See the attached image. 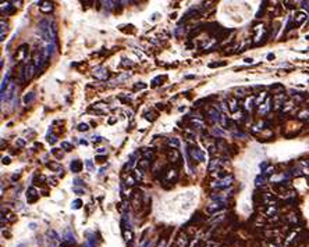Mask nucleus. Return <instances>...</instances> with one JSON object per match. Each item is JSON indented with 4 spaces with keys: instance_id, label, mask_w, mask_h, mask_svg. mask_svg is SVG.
Wrapping results in <instances>:
<instances>
[{
    "instance_id": "1",
    "label": "nucleus",
    "mask_w": 309,
    "mask_h": 247,
    "mask_svg": "<svg viewBox=\"0 0 309 247\" xmlns=\"http://www.w3.org/2000/svg\"><path fill=\"white\" fill-rule=\"evenodd\" d=\"M189 156L194 158V160H198V161H205V154L202 153V151L199 150V149H197V147H192V149H189L188 150Z\"/></svg>"
},
{
    "instance_id": "2",
    "label": "nucleus",
    "mask_w": 309,
    "mask_h": 247,
    "mask_svg": "<svg viewBox=\"0 0 309 247\" xmlns=\"http://www.w3.org/2000/svg\"><path fill=\"white\" fill-rule=\"evenodd\" d=\"M38 199H39V193L36 192V189L35 187H29L27 190V200H28V203H35Z\"/></svg>"
},
{
    "instance_id": "3",
    "label": "nucleus",
    "mask_w": 309,
    "mask_h": 247,
    "mask_svg": "<svg viewBox=\"0 0 309 247\" xmlns=\"http://www.w3.org/2000/svg\"><path fill=\"white\" fill-rule=\"evenodd\" d=\"M231 181H233V178L231 176H225L224 179H222V181H217L216 183H213V186L215 187H217V189H223V187H227V186H230L231 185Z\"/></svg>"
},
{
    "instance_id": "4",
    "label": "nucleus",
    "mask_w": 309,
    "mask_h": 247,
    "mask_svg": "<svg viewBox=\"0 0 309 247\" xmlns=\"http://www.w3.org/2000/svg\"><path fill=\"white\" fill-rule=\"evenodd\" d=\"M70 168H71V171L73 172H80L81 169H82V162L80 161V160H73L71 161V164H70Z\"/></svg>"
},
{
    "instance_id": "5",
    "label": "nucleus",
    "mask_w": 309,
    "mask_h": 247,
    "mask_svg": "<svg viewBox=\"0 0 309 247\" xmlns=\"http://www.w3.org/2000/svg\"><path fill=\"white\" fill-rule=\"evenodd\" d=\"M93 75L96 76V78H99V79H106L109 74H107V69L100 67V68H98L96 71H93Z\"/></svg>"
},
{
    "instance_id": "6",
    "label": "nucleus",
    "mask_w": 309,
    "mask_h": 247,
    "mask_svg": "<svg viewBox=\"0 0 309 247\" xmlns=\"http://www.w3.org/2000/svg\"><path fill=\"white\" fill-rule=\"evenodd\" d=\"M223 207V204L222 203H212V204H209L207 205V208H206V211L209 212V214H213V212H216V211H219L220 208Z\"/></svg>"
},
{
    "instance_id": "7",
    "label": "nucleus",
    "mask_w": 309,
    "mask_h": 247,
    "mask_svg": "<svg viewBox=\"0 0 309 247\" xmlns=\"http://www.w3.org/2000/svg\"><path fill=\"white\" fill-rule=\"evenodd\" d=\"M33 75V65H25L24 67V78L25 79H31Z\"/></svg>"
},
{
    "instance_id": "8",
    "label": "nucleus",
    "mask_w": 309,
    "mask_h": 247,
    "mask_svg": "<svg viewBox=\"0 0 309 247\" xmlns=\"http://www.w3.org/2000/svg\"><path fill=\"white\" fill-rule=\"evenodd\" d=\"M38 6H39V8L42 11H43V13H50L52 11V4L50 3H47V2H39V3H38Z\"/></svg>"
},
{
    "instance_id": "9",
    "label": "nucleus",
    "mask_w": 309,
    "mask_h": 247,
    "mask_svg": "<svg viewBox=\"0 0 309 247\" xmlns=\"http://www.w3.org/2000/svg\"><path fill=\"white\" fill-rule=\"evenodd\" d=\"M177 171L175 169H169L167 172H166V182H169V181H175L177 179Z\"/></svg>"
},
{
    "instance_id": "10",
    "label": "nucleus",
    "mask_w": 309,
    "mask_h": 247,
    "mask_svg": "<svg viewBox=\"0 0 309 247\" xmlns=\"http://www.w3.org/2000/svg\"><path fill=\"white\" fill-rule=\"evenodd\" d=\"M33 99H35V93H33V92H29V93H27L25 96H24V104L32 103Z\"/></svg>"
},
{
    "instance_id": "11",
    "label": "nucleus",
    "mask_w": 309,
    "mask_h": 247,
    "mask_svg": "<svg viewBox=\"0 0 309 247\" xmlns=\"http://www.w3.org/2000/svg\"><path fill=\"white\" fill-rule=\"evenodd\" d=\"M305 18H306L305 13H298V14H297V17H295V24H297V25L302 24V22L305 21Z\"/></svg>"
},
{
    "instance_id": "12",
    "label": "nucleus",
    "mask_w": 309,
    "mask_h": 247,
    "mask_svg": "<svg viewBox=\"0 0 309 247\" xmlns=\"http://www.w3.org/2000/svg\"><path fill=\"white\" fill-rule=\"evenodd\" d=\"M169 156H170V158H171V161H178L180 160V153H178L177 150H170V153H169Z\"/></svg>"
},
{
    "instance_id": "13",
    "label": "nucleus",
    "mask_w": 309,
    "mask_h": 247,
    "mask_svg": "<svg viewBox=\"0 0 309 247\" xmlns=\"http://www.w3.org/2000/svg\"><path fill=\"white\" fill-rule=\"evenodd\" d=\"M25 54H27V46L25 45H22V46L18 49V56H17V58H18V60H22Z\"/></svg>"
},
{
    "instance_id": "14",
    "label": "nucleus",
    "mask_w": 309,
    "mask_h": 247,
    "mask_svg": "<svg viewBox=\"0 0 309 247\" xmlns=\"http://www.w3.org/2000/svg\"><path fill=\"white\" fill-rule=\"evenodd\" d=\"M47 167H49V168H52V169H55L56 172H60V171L63 172V167H61V165H58L57 162H49V164H47Z\"/></svg>"
},
{
    "instance_id": "15",
    "label": "nucleus",
    "mask_w": 309,
    "mask_h": 247,
    "mask_svg": "<svg viewBox=\"0 0 309 247\" xmlns=\"http://www.w3.org/2000/svg\"><path fill=\"white\" fill-rule=\"evenodd\" d=\"M219 167H220V161H219V160H213V161L210 162V165H209V171H215Z\"/></svg>"
},
{
    "instance_id": "16",
    "label": "nucleus",
    "mask_w": 309,
    "mask_h": 247,
    "mask_svg": "<svg viewBox=\"0 0 309 247\" xmlns=\"http://www.w3.org/2000/svg\"><path fill=\"white\" fill-rule=\"evenodd\" d=\"M82 207V201L80 200V199H77V200L73 201V204H71V208H74V210H78V208Z\"/></svg>"
},
{
    "instance_id": "17",
    "label": "nucleus",
    "mask_w": 309,
    "mask_h": 247,
    "mask_svg": "<svg viewBox=\"0 0 309 247\" xmlns=\"http://www.w3.org/2000/svg\"><path fill=\"white\" fill-rule=\"evenodd\" d=\"M191 124L194 125V128H198V129H202V128H203V122H202V121H198V119H194Z\"/></svg>"
},
{
    "instance_id": "18",
    "label": "nucleus",
    "mask_w": 309,
    "mask_h": 247,
    "mask_svg": "<svg viewBox=\"0 0 309 247\" xmlns=\"http://www.w3.org/2000/svg\"><path fill=\"white\" fill-rule=\"evenodd\" d=\"M85 165H87V168H88V171H89V172H93L95 171L93 162H92L91 160H87V161H85Z\"/></svg>"
},
{
    "instance_id": "19",
    "label": "nucleus",
    "mask_w": 309,
    "mask_h": 247,
    "mask_svg": "<svg viewBox=\"0 0 309 247\" xmlns=\"http://www.w3.org/2000/svg\"><path fill=\"white\" fill-rule=\"evenodd\" d=\"M47 142H49V143L50 144H55L56 142H57V137L55 136V135H50V133H49V135H47Z\"/></svg>"
},
{
    "instance_id": "20",
    "label": "nucleus",
    "mask_w": 309,
    "mask_h": 247,
    "mask_svg": "<svg viewBox=\"0 0 309 247\" xmlns=\"http://www.w3.org/2000/svg\"><path fill=\"white\" fill-rule=\"evenodd\" d=\"M169 143H170L171 146L178 147V146H180V140H178L177 137H171V139H169Z\"/></svg>"
},
{
    "instance_id": "21",
    "label": "nucleus",
    "mask_w": 309,
    "mask_h": 247,
    "mask_svg": "<svg viewBox=\"0 0 309 247\" xmlns=\"http://www.w3.org/2000/svg\"><path fill=\"white\" fill-rule=\"evenodd\" d=\"M61 147L64 149L66 151H70V150H73V146L68 143V142H61Z\"/></svg>"
},
{
    "instance_id": "22",
    "label": "nucleus",
    "mask_w": 309,
    "mask_h": 247,
    "mask_svg": "<svg viewBox=\"0 0 309 247\" xmlns=\"http://www.w3.org/2000/svg\"><path fill=\"white\" fill-rule=\"evenodd\" d=\"M88 129H89L88 124H80V125H78V131H81V132H87Z\"/></svg>"
},
{
    "instance_id": "23",
    "label": "nucleus",
    "mask_w": 309,
    "mask_h": 247,
    "mask_svg": "<svg viewBox=\"0 0 309 247\" xmlns=\"http://www.w3.org/2000/svg\"><path fill=\"white\" fill-rule=\"evenodd\" d=\"M52 154H55V156L58 158V160L63 157V153H61L60 150H57V149H52Z\"/></svg>"
},
{
    "instance_id": "24",
    "label": "nucleus",
    "mask_w": 309,
    "mask_h": 247,
    "mask_svg": "<svg viewBox=\"0 0 309 247\" xmlns=\"http://www.w3.org/2000/svg\"><path fill=\"white\" fill-rule=\"evenodd\" d=\"M237 108H238V107H237V100H235V99H233V100L230 101V110H231V111H235Z\"/></svg>"
},
{
    "instance_id": "25",
    "label": "nucleus",
    "mask_w": 309,
    "mask_h": 247,
    "mask_svg": "<svg viewBox=\"0 0 309 247\" xmlns=\"http://www.w3.org/2000/svg\"><path fill=\"white\" fill-rule=\"evenodd\" d=\"M134 164H135V156H134V154H132L131 157H130V162H128V165H127V167H128V168H130V169H131L132 167H134Z\"/></svg>"
},
{
    "instance_id": "26",
    "label": "nucleus",
    "mask_w": 309,
    "mask_h": 247,
    "mask_svg": "<svg viewBox=\"0 0 309 247\" xmlns=\"http://www.w3.org/2000/svg\"><path fill=\"white\" fill-rule=\"evenodd\" d=\"M125 183H127L128 186H132V185H134V183H135V179L132 178V175L128 176V178H127V182H125Z\"/></svg>"
},
{
    "instance_id": "27",
    "label": "nucleus",
    "mask_w": 309,
    "mask_h": 247,
    "mask_svg": "<svg viewBox=\"0 0 309 247\" xmlns=\"http://www.w3.org/2000/svg\"><path fill=\"white\" fill-rule=\"evenodd\" d=\"M213 133L219 135V136H223V135H224V131H222V129H219V128H215L213 129Z\"/></svg>"
},
{
    "instance_id": "28",
    "label": "nucleus",
    "mask_w": 309,
    "mask_h": 247,
    "mask_svg": "<svg viewBox=\"0 0 309 247\" xmlns=\"http://www.w3.org/2000/svg\"><path fill=\"white\" fill-rule=\"evenodd\" d=\"M263 181H265V176H258V178H256V185L263 183Z\"/></svg>"
},
{
    "instance_id": "29",
    "label": "nucleus",
    "mask_w": 309,
    "mask_h": 247,
    "mask_svg": "<svg viewBox=\"0 0 309 247\" xmlns=\"http://www.w3.org/2000/svg\"><path fill=\"white\" fill-rule=\"evenodd\" d=\"M2 162H3L4 165H8V164H10V158H8V157H3V161H2Z\"/></svg>"
},
{
    "instance_id": "30",
    "label": "nucleus",
    "mask_w": 309,
    "mask_h": 247,
    "mask_svg": "<svg viewBox=\"0 0 309 247\" xmlns=\"http://www.w3.org/2000/svg\"><path fill=\"white\" fill-rule=\"evenodd\" d=\"M74 190H75L77 194H84V190L82 189H78V187H74Z\"/></svg>"
},
{
    "instance_id": "31",
    "label": "nucleus",
    "mask_w": 309,
    "mask_h": 247,
    "mask_svg": "<svg viewBox=\"0 0 309 247\" xmlns=\"http://www.w3.org/2000/svg\"><path fill=\"white\" fill-rule=\"evenodd\" d=\"M96 153H98V154H103V153H106V149H103V147H99Z\"/></svg>"
},
{
    "instance_id": "32",
    "label": "nucleus",
    "mask_w": 309,
    "mask_h": 247,
    "mask_svg": "<svg viewBox=\"0 0 309 247\" xmlns=\"http://www.w3.org/2000/svg\"><path fill=\"white\" fill-rule=\"evenodd\" d=\"M17 144H18V146H24L25 142H24V140H17Z\"/></svg>"
},
{
    "instance_id": "33",
    "label": "nucleus",
    "mask_w": 309,
    "mask_h": 247,
    "mask_svg": "<svg viewBox=\"0 0 309 247\" xmlns=\"http://www.w3.org/2000/svg\"><path fill=\"white\" fill-rule=\"evenodd\" d=\"M114 121H116V118H110V119H109V124H113Z\"/></svg>"
}]
</instances>
